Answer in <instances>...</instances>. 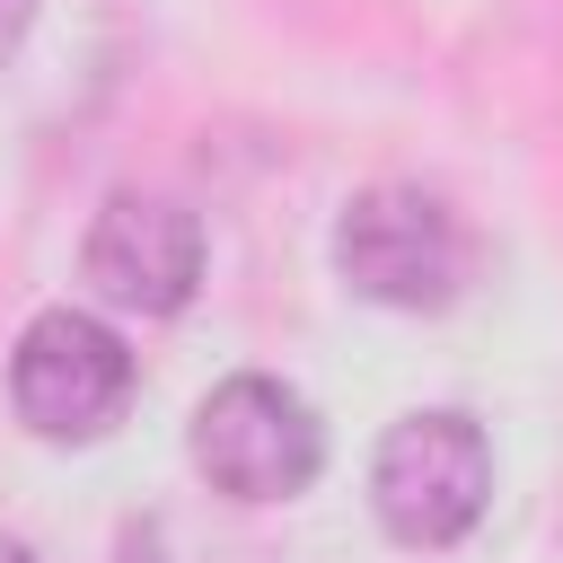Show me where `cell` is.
<instances>
[{"label": "cell", "mask_w": 563, "mask_h": 563, "mask_svg": "<svg viewBox=\"0 0 563 563\" xmlns=\"http://www.w3.org/2000/svg\"><path fill=\"white\" fill-rule=\"evenodd\" d=\"M369 510L405 554H449L493 510V440L457 405L396 413L369 449Z\"/></svg>", "instance_id": "obj_1"}, {"label": "cell", "mask_w": 563, "mask_h": 563, "mask_svg": "<svg viewBox=\"0 0 563 563\" xmlns=\"http://www.w3.org/2000/svg\"><path fill=\"white\" fill-rule=\"evenodd\" d=\"M185 457H194V475H202L220 501L273 510V501H299V493L325 475V422H317V405H308L290 378L238 369V378H220V387L194 405Z\"/></svg>", "instance_id": "obj_2"}, {"label": "cell", "mask_w": 563, "mask_h": 563, "mask_svg": "<svg viewBox=\"0 0 563 563\" xmlns=\"http://www.w3.org/2000/svg\"><path fill=\"white\" fill-rule=\"evenodd\" d=\"M334 273L352 299L396 308V317H431L457 299L466 282V229L440 194L422 185H361L334 220Z\"/></svg>", "instance_id": "obj_3"}, {"label": "cell", "mask_w": 563, "mask_h": 563, "mask_svg": "<svg viewBox=\"0 0 563 563\" xmlns=\"http://www.w3.org/2000/svg\"><path fill=\"white\" fill-rule=\"evenodd\" d=\"M9 405L35 440L88 449L132 405V352L97 308H35L9 343Z\"/></svg>", "instance_id": "obj_4"}, {"label": "cell", "mask_w": 563, "mask_h": 563, "mask_svg": "<svg viewBox=\"0 0 563 563\" xmlns=\"http://www.w3.org/2000/svg\"><path fill=\"white\" fill-rule=\"evenodd\" d=\"M79 282L114 317H176L202 290V220L176 194H106L79 238Z\"/></svg>", "instance_id": "obj_5"}, {"label": "cell", "mask_w": 563, "mask_h": 563, "mask_svg": "<svg viewBox=\"0 0 563 563\" xmlns=\"http://www.w3.org/2000/svg\"><path fill=\"white\" fill-rule=\"evenodd\" d=\"M35 9H44V0H0V62H9L18 44H26V26H35Z\"/></svg>", "instance_id": "obj_6"}, {"label": "cell", "mask_w": 563, "mask_h": 563, "mask_svg": "<svg viewBox=\"0 0 563 563\" xmlns=\"http://www.w3.org/2000/svg\"><path fill=\"white\" fill-rule=\"evenodd\" d=\"M0 563H35V554H26V545H18V537H0Z\"/></svg>", "instance_id": "obj_7"}]
</instances>
